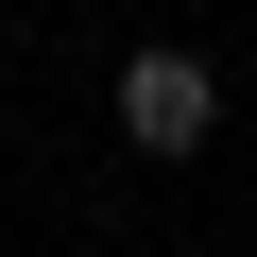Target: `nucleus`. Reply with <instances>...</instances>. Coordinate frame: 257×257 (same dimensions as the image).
I'll return each mask as SVG.
<instances>
[{
	"instance_id": "f257e3e1",
	"label": "nucleus",
	"mask_w": 257,
	"mask_h": 257,
	"mask_svg": "<svg viewBox=\"0 0 257 257\" xmlns=\"http://www.w3.org/2000/svg\"><path fill=\"white\" fill-rule=\"evenodd\" d=\"M120 138H138V155H206L223 138V69L206 52H138V69H120Z\"/></svg>"
}]
</instances>
